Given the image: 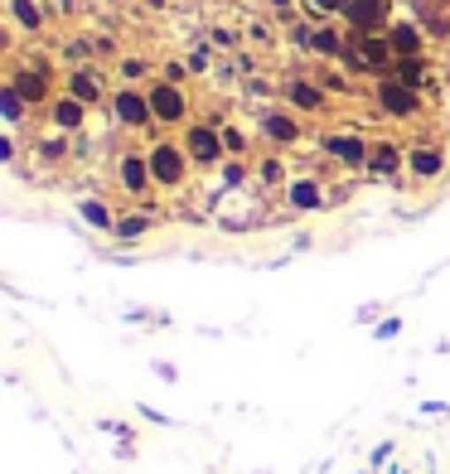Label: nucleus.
<instances>
[{"label": "nucleus", "instance_id": "obj_3", "mask_svg": "<svg viewBox=\"0 0 450 474\" xmlns=\"http://www.w3.org/2000/svg\"><path fill=\"white\" fill-rule=\"evenodd\" d=\"M387 39H393V54L397 58H416V49H422V29H412V25H397Z\"/></svg>", "mask_w": 450, "mask_h": 474}, {"label": "nucleus", "instance_id": "obj_5", "mask_svg": "<svg viewBox=\"0 0 450 474\" xmlns=\"http://www.w3.org/2000/svg\"><path fill=\"white\" fill-rule=\"evenodd\" d=\"M315 5H320V10H344L349 0H315Z\"/></svg>", "mask_w": 450, "mask_h": 474}, {"label": "nucleus", "instance_id": "obj_4", "mask_svg": "<svg viewBox=\"0 0 450 474\" xmlns=\"http://www.w3.org/2000/svg\"><path fill=\"white\" fill-rule=\"evenodd\" d=\"M10 15H15L25 29H39V19H44V15H39V5H34V0H10Z\"/></svg>", "mask_w": 450, "mask_h": 474}, {"label": "nucleus", "instance_id": "obj_1", "mask_svg": "<svg viewBox=\"0 0 450 474\" xmlns=\"http://www.w3.org/2000/svg\"><path fill=\"white\" fill-rule=\"evenodd\" d=\"M344 15H349L354 34H378V29L387 25V0H349Z\"/></svg>", "mask_w": 450, "mask_h": 474}, {"label": "nucleus", "instance_id": "obj_2", "mask_svg": "<svg viewBox=\"0 0 450 474\" xmlns=\"http://www.w3.org/2000/svg\"><path fill=\"white\" fill-rule=\"evenodd\" d=\"M407 164H412L416 180H431V174H441L446 156H441V146H416L412 156H407Z\"/></svg>", "mask_w": 450, "mask_h": 474}]
</instances>
